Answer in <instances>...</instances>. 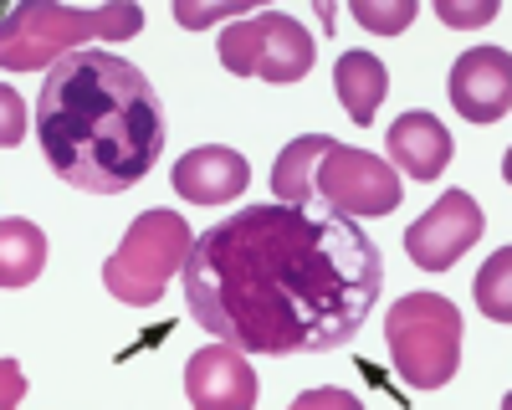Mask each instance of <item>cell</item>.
Returning a JSON list of instances; mask_svg holds the SVG:
<instances>
[{
	"label": "cell",
	"instance_id": "10",
	"mask_svg": "<svg viewBox=\"0 0 512 410\" xmlns=\"http://www.w3.org/2000/svg\"><path fill=\"white\" fill-rule=\"evenodd\" d=\"M185 395L195 410H251L262 385H256L251 359L236 344L216 339L185 359Z\"/></svg>",
	"mask_w": 512,
	"mask_h": 410
},
{
	"label": "cell",
	"instance_id": "15",
	"mask_svg": "<svg viewBox=\"0 0 512 410\" xmlns=\"http://www.w3.org/2000/svg\"><path fill=\"white\" fill-rule=\"evenodd\" d=\"M41 267H47V236H41V226L6 216V226H0V287L21 293V287H31L41 277Z\"/></svg>",
	"mask_w": 512,
	"mask_h": 410
},
{
	"label": "cell",
	"instance_id": "14",
	"mask_svg": "<svg viewBox=\"0 0 512 410\" xmlns=\"http://www.w3.org/2000/svg\"><path fill=\"white\" fill-rule=\"evenodd\" d=\"M328 144L333 139H323V134H303V139H292L282 154H277V164H272V190H277V200L282 205H313L318 200V159L328 154Z\"/></svg>",
	"mask_w": 512,
	"mask_h": 410
},
{
	"label": "cell",
	"instance_id": "5",
	"mask_svg": "<svg viewBox=\"0 0 512 410\" xmlns=\"http://www.w3.org/2000/svg\"><path fill=\"white\" fill-rule=\"evenodd\" d=\"M190 226L175 211H144L134 226L123 231L118 252L103 262V287L128 303V308H149L164 298V287L175 282V272L190 257Z\"/></svg>",
	"mask_w": 512,
	"mask_h": 410
},
{
	"label": "cell",
	"instance_id": "2",
	"mask_svg": "<svg viewBox=\"0 0 512 410\" xmlns=\"http://www.w3.org/2000/svg\"><path fill=\"white\" fill-rule=\"evenodd\" d=\"M169 139V113L154 82L118 52L82 47L62 57L36 98V144L52 175L88 190L118 195L139 185Z\"/></svg>",
	"mask_w": 512,
	"mask_h": 410
},
{
	"label": "cell",
	"instance_id": "21",
	"mask_svg": "<svg viewBox=\"0 0 512 410\" xmlns=\"http://www.w3.org/2000/svg\"><path fill=\"white\" fill-rule=\"evenodd\" d=\"M313 405H338V410H354L359 400L349 390H308V395H297L292 410H313Z\"/></svg>",
	"mask_w": 512,
	"mask_h": 410
},
{
	"label": "cell",
	"instance_id": "12",
	"mask_svg": "<svg viewBox=\"0 0 512 410\" xmlns=\"http://www.w3.org/2000/svg\"><path fill=\"white\" fill-rule=\"evenodd\" d=\"M384 159L395 175L410 180H436L451 164V134L436 113H400L384 134Z\"/></svg>",
	"mask_w": 512,
	"mask_h": 410
},
{
	"label": "cell",
	"instance_id": "1",
	"mask_svg": "<svg viewBox=\"0 0 512 410\" xmlns=\"http://www.w3.org/2000/svg\"><path fill=\"white\" fill-rule=\"evenodd\" d=\"M180 287L190 318L241 354H328L364 328L384 257L323 200L241 205L190 241Z\"/></svg>",
	"mask_w": 512,
	"mask_h": 410
},
{
	"label": "cell",
	"instance_id": "8",
	"mask_svg": "<svg viewBox=\"0 0 512 410\" xmlns=\"http://www.w3.org/2000/svg\"><path fill=\"white\" fill-rule=\"evenodd\" d=\"M482 226H487L482 205L466 190H446L431 211L405 231V257L420 272H446V267L461 262V252H472L482 241Z\"/></svg>",
	"mask_w": 512,
	"mask_h": 410
},
{
	"label": "cell",
	"instance_id": "16",
	"mask_svg": "<svg viewBox=\"0 0 512 410\" xmlns=\"http://www.w3.org/2000/svg\"><path fill=\"white\" fill-rule=\"evenodd\" d=\"M507 282H512V246H502V252L487 257V267L477 272V308L492 318V323H512V293H507Z\"/></svg>",
	"mask_w": 512,
	"mask_h": 410
},
{
	"label": "cell",
	"instance_id": "22",
	"mask_svg": "<svg viewBox=\"0 0 512 410\" xmlns=\"http://www.w3.org/2000/svg\"><path fill=\"white\" fill-rule=\"evenodd\" d=\"M0 369H6V390H0V400L16 405V400H21V364H16V359H6Z\"/></svg>",
	"mask_w": 512,
	"mask_h": 410
},
{
	"label": "cell",
	"instance_id": "7",
	"mask_svg": "<svg viewBox=\"0 0 512 410\" xmlns=\"http://www.w3.org/2000/svg\"><path fill=\"white\" fill-rule=\"evenodd\" d=\"M318 200L333 205L338 216H390L400 205V175L390 170V159H379L369 149L354 144H328V154L318 159Z\"/></svg>",
	"mask_w": 512,
	"mask_h": 410
},
{
	"label": "cell",
	"instance_id": "13",
	"mask_svg": "<svg viewBox=\"0 0 512 410\" xmlns=\"http://www.w3.org/2000/svg\"><path fill=\"white\" fill-rule=\"evenodd\" d=\"M333 93L349 108V118L359 123V129H369L384 93H390V67H384L374 52H344L338 67H333Z\"/></svg>",
	"mask_w": 512,
	"mask_h": 410
},
{
	"label": "cell",
	"instance_id": "18",
	"mask_svg": "<svg viewBox=\"0 0 512 410\" xmlns=\"http://www.w3.org/2000/svg\"><path fill=\"white\" fill-rule=\"evenodd\" d=\"M169 11H175V21H180V26H190V31L216 26V21H226V16H236V21L256 16V11H251V0H210V6H195V0H175Z\"/></svg>",
	"mask_w": 512,
	"mask_h": 410
},
{
	"label": "cell",
	"instance_id": "20",
	"mask_svg": "<svg viewBox=\"0 0 512 410\" xmlns=\"http://www.w3.org/2000/svg\"><path fill=\"white\" fill-rule=\"evenodd\" d=\"M0 108H6V129H0V144L16 149V144L26 139V103H21V93L11 88V82L0 88Z\"/></svg>",
	"mask_w": 512,
	"mask_h": 410
},
{
	"label": "cell",
	"instance_id": "3",
	"mask_svg": "<svg viewBox=\"0 0 512 410\" xmlns=\"http://www.w3.org/2000/svg\"><path fill=\"white\" fill-rule=\"evenodd\" d=\"M144 26V11L134 0H108L98 11L57 6V0H26L6 16L0 31V67L6 72H36L57 67L62 57L82 52V41H128Z\"/></svg>",
	"mask_w": 512,
	"mask_h": 410
},
{
	"label": "cell",
	"instance_id": "4",
	"mask_svg": "<svg viewBox=\"0 0 512 410\" xmlns=\"http://www.w3.org/2000/svg\"><path fill=\"white\" fill-rule=\"evenodd\" d=\"M461 308L441 293H405L384 313V344H390L395 375L410 390H441L461 369Z\"/></svg>",
	"mask_w": 512,
	"mask_h": 410
},
{
	"label": "cell",
	"instance_id": "11",
	"mask_svg": "<svg viewBox=\"0 0 512 410\" xmlns=\"http://www.w3.org/2000/svg\"><path fill=\"white\" fill-rule=\"evenodd\" d=\"M169 185H175V195L190 200V205H231L251 185V164L226 144H200V149L175 159Z\"/></svg>",
	"mask_w": 512,
	"mask_h": 410
},
{
	"label": "cell",
	"instance_id": "17",
	"mask_svg": "<svg viewBox=\"0 0 512 410\" xmlns=\"http://www.w3.org/2000/svg\"><path fill=\"white\" fill-rule=\"evenodd\" d=\"M354 21L364 31H379V36H400L410 21H415V0H354Z\"/></svg>",
	"mask_w": 512,
	"mask_h": 410
},
{
	"label": "cell",
	"instance_id": "6",
	"mask_svg": "<svg viewBox=\"0 0 512 410\" xmlns=\"http://www.w3.org/2000/svg\"><path fill=\"white\" fill-rule=\"evenodd\" d=\"M313 62H318V36L287 11H256L221 31V67L231 77L292 88L313 72Z\"/></svg>",
	"mask_w": 512,
	"mask_h": 410
},
{
	"label": "cell",
	"instance_id": "19",
	"mask_svg": "<svg viewBox=\"0 0 512 410\" xmlns=\"http://www.w3.org/2000/svg\"><path fill=\"white\" fill-rule=\"evenodd\" d=\"M436 16L446 26H487L497 16V0H436Z\"/></svg>",
	"mask_w": 512,
	"mask_h": 410
},
{
	"label": "cell",
	"instance_id": "9",
	"mask_svg": "<svg viewBox=\"0 0 512 410\" xmlns=\"http://www.w3.org/2000/svg\"><path fill=\"white\" fill-rule=\"evenodd\" d=\"M446 98L466 123H502L507 108H512V57H507V47L461 52L451 77H446Z\"/></svg>",
	"mask_w": 512,
	"mask_h": 410
}]
</instances>
